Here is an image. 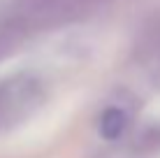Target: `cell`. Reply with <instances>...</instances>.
<instances>
[{
	"mask_svg": "<svg viewBox=\"0 0 160 158\" xmlns=\"http://www.w3.org/2000/svg\"><path fill=\"white\" fill-rule=\"evenodd\" d=\"M130 126V114L118 105H109L104 107V112L100 114V121H98V130L104 140L114 142V140L123 137V133Z\"/></svg>",
	"mask_w": 160,
	"mask_h": 158,
	"instance_id": "cell-3",
	"label": "cell"
},
{
	"mask_svg": "<svg viewBox=\"0 0 160 158\" xmlns=\"http://www.w3.org/2000/svg\"><path fill=\"white\" fill-rule=\"evenodd\" d=\"M44 102V86L30 74H14L0 81V133L19 128Z\"/></svg>",
	"mask_w": 160,
	"mask_h": 158,
	"instance_id": "cell-1",
	"label": "cell"
},
{
	"mask_svg": "<svg viewBox=\"0 0 160 158\" xmlns=\"http://www.w3.org/2000/svg\"><path fill=\"white\" fill-rule=\"evenodd\" d=\"M95 0H23L21 9L16 12L14 26L28 28V26H47L56 21L74 19L93 7Z\"/></svg>",
	"mask_w": 160,
	"mask_h": 158,
	"instance_id": "cell-2",
	"label": "cell"
}]
</instances>
